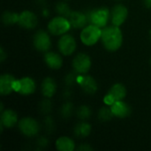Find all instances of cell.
I'll return each instance as SVG.
<instances>
[{
  "label": "cell",
  "instance_id": "6da1fadb",
  "mask_svg": "<svg viewBox=\"0 0 151 151\" xmlns=\"http://www.w3.org/2000/svg\"><path fill=\"white\" fill-rule=\"evenodd\" d=\"M101 40L104 47L109 51L118 50L123 42V35L119 28L117 26H111L104 27L102 30Z\"/></svg>",
  "mask_w": 151,
  "mask_h": 151
},
{
  "label": "cell",
  "instance_id": "7a4b0ae2",
  "mask_svg": "<svg viewBox=\"0 0 151 151\" xmlns=\"http://www.w3.org/2000/svg\"><path fill=\"white\" fill-rule=\"evenodd\" d=\"M88 21L90 24L96 25L99 27H104L111 17V13L106 7H100L92 9L87 13Z\"/></svg>",
  "mask_w": 151,
  "mask_h": 151
},
{
  "label": "cell",
  "instance_id": "3957f363",
  "mask_svg": "<svg viewBox=\"0 0 151 151\" xmlns=\"http://www.w3.org/2000/svg\"><path fill=\"white\" fill-rule=\"evenodd\" d=\"M100 28L101 27L93 24H90L84 27L81 33V42L87 46H92L96 44L99 41V39H101L102 30Z\"/></svg>",
  "mask_w": 151,
  "mask_h": 151
},
{
  "label": "cell",
  "instance_id": "277c9868",
  "mask_svg": "<svg viewBox=\"0 0 151 151\" xmlns=\"http://www.w3.org/2000/svg\"><path fill=\"white\" fill-rule=\"evenodd\" d=\"M72 25L69 19L60 15L53 18L48 24V29L50 33L54 35H65L67 31H69Z\"/></svg>",
  "mask_w": 151,
  "mask_h": 151
},
{
  "label": "cell",
  "instance_id": "5b68a950",
  "mask_svg": "<svg viewBox=\"0 0 151 151\" xmlns=\"http://www.w3.org/2000/svg\"><path fill=\"white\" fill-rule=\"evenodd\" d=\"M126 95H127V89L125 86L123 84L117 83L111 88L109 93L104 96V101L107 105L111 106L116 101L123 100L126 97Z\"/></svg>",
  "mask_w": 151,
  "mask_h": 151
},
{
  "label": "cell",
  "instance_id": "8992f818",
  "mask_svg": "<svg viewBox=\"0 0 151 151\" xmlns=\"http://www.w3.org/2000/svg\"><path fill=\"white\" fill-rule=\"evenodd\" d=\"M19 128L20 132L27 137H32L36 135L40 130V127L37 121L28 117L23 118L19 121Z\"/></svg>",
  "mask_w": 151,
  "mask_h": 151
},
{
  "label": "cell",
  "instance_id": "52a82bcc",
  "mask_svg": "<svg viewBox=\"0 0 151 151\" xmlns=\"http://www.w3.org/2000/svg\"><path fill=\"white\" fill-rule=\"evenodd\" d=\"M91 66V59L85 53H79L73 60V70L78 74L87 73Z\"/></svg>",
  "mask_w": 151,
  "mask_h": 151
},
{
  "label": "cell",
  "instance_id": "ba28073f",
  "mask_svg": "<svg viewBox=\"0 0 151 151\" xmlns=\"http://www.w3.org/2000/svg\"><path fill=\"white\" fill-rule=\"evenodd\" d=\"M35 83L33 79L29 77H24L14 83V91L23 96H28L35 92Z\"/></svg>",
  "mask_w": 151,
  "mask_h": 151
},
{
  "label": "cell",
  "instance_id": "9c48e42d",
  "mask_svg": "<svg viewBox=\"0 0 151 151\" xmlns=\"http://www.w3.org/2000/svg\"><path fill=\"white\" fill-rule=\"evenodd\" d=\"M34 46L39 51H48L51 46V41L47 32L39 30L35 33L33 39Z\"/></svg>",
  "mask_w": 151,
  "mask_h": 151
},
{
  "label": "cell",
  "instance_id": "30bf717a",
  "mask_svg": "<svg viewBox=\"0 0 151 151\" xmlns=\"http://www.w3.org/2000/svg\"><path fill=\"white\" fill-rule=\"evenodd\" d=\"M76 49V41L71 35H62L58 41V50L65 56L72 55Z\"/></svg>",
  "mask_w": 151,
  "mask_h": 151
},
{
  "label": "cell",
  "instance_id": "8fae6325",
  "mask_svg": "<svg viewBox=\"0 0 151 151\" xmlns=\"http://www.w3.org/2000/svg\"><path fill=\"white\" fill-rule=\"evenodd\" d=\"M128 10L123 4H117L115 5L111 12V22L114 26L120 27L127 19Z\"/></svg>",
  "mask_w": 151,
  "mask_h": 151
},
{
  "label": "cell",
  "instance_id": "7c38bea8",
  "mask_svg": "<svg viewBox=\"0 0 151 151\" xmlns=\"http://www.w3.org/2000/svg\"><path fill=\"white\" fill-rule=\"evenodd\" d=\"M37 17L36 15L30 11H24L19 13L18 24L27 29H33L37 25Z\"/></svg>",
  "mask_w": 151,
  "mask_h": 151
},
{
  "label": "cell",
  "instance_id": "4fadbf2b",
  "mask_svg": "<svg viewBox=\"0 0 151 151\" xmlns=\"http://www.w3.org/2000/svg\"><path fill=\"white\" fill-rule=\"evenodd\" d=\"M78 82L81 89L87 93V94H95L97 90V83L96 80L89 76V75H85L83 76L82 74L78 76Z\"/></svg>",
  "mask_w": 151,
  "mask_h": 151
},
{
  "label": "cell",
  "instance_id": "5bb4252c",
  "mask_svg": "<svg viewBox=\"0 0 151 151\" xmlns=\"http://www.w3.org/2000/svg\"><path fill=\"white\" fill-rule=\"evenodd\" d=\"M15 78L9 73H4L0 77V93L3 96L9 95L14 90Z\"/></svg>",
  "mask_w": 151,
  "mask_h": 151
},
{
  "label": "cell",
  "instance_id": "9a60e30c",
  "mask_svg": "<svg viewBox=\"0 0 151 151\" xmlns=\"http://www.w3.org/2000/svg\"><path fill=\"white\" fill-rule=\"evenodd\" d=\"M110 107L111 109L113 116L117 118H120V119L127 118L131 113V108L129 107L127 104H126L122 100L116 101Z\"/></svg>",
  "mask_w": 151,
  "mask_h": 151
},
{
  "label": "cell",
  "instance_id": "2e32d148",
  "mask_svg": "<svg viewBox=\"0 0 151 151\" xmlns=\"http://www.w3.org/2000/svg\"><path fill=\"white\" fill-rule=\"evenodd\" d=\"M17 121H18V117L14 111L7 109L1 111V119H0L1 127L11 128L17 123Z\"/></svg>",
  "mask_w": 151,
  "mask_h": 151
},
{
  "label": "cell",
  "instance_id": "e0dca14e",
  "mask_svg": "<svg viewBox=\"0 0 151 151\" xmlns=\"http://www.w3.org/2000/svg\"><path fill=\"white\" fill-rule=\"evenodd\" d=\"M68 19L72 27L74 28H82L87 23H88L87 14L81 12H72Z\"/></svg>",
  "mask_w": 151,
  "mask_h": 151
},
{
  "label": "cell",
  "instance_id": "ac0fdd59",
  "mask_svg": "<svg viewBox=\"0 0 151 151\" xmlns=\"http://www.w3.org/2000/svg\"><path fill=\"white\" fill-rule=\"evenodd\" d=\"M44 61L51 69H59L63 65L62 58L55 52H46L44 55Z\"/></svg>",
  "mask_w": 151,
  "mask_h": 151
},
{
  "label": "cell",
  "instance_id": "d6986e66",
  "mask_svg": "<svg viewBox=\"0 0 151 151\" xmlns=\"http://www.w3.org/2000/svg\"><path fill=\"white\" fill-rule=\"evenodd\" d=\"M57 90V84L52 78H46L42 83V93L45 97H51L55 95Z\"/></svg>",
  "mask_w": 151,
  "mask_h": 151
},
{
  "label": "cell",
  "instance_id": "ffe728a7",
  "mask_svg": "<svg viewBox=\"0 0 151 151\" xmlns=\"http://www.w3.org/2000/svg\"><path fill=\"white\" fill-rule=\"evenodd\" d=\"M56 148L59 151H73L75 148V144L71 138L63 136L57 140Z\"/></svg>",
  "mask_w": 151,
  "mask_h": 151
},
{
  "label": "cell",
  "instance_id": "44dd1931",
  "mask_svg": "<svg viewBox=\"0 0 151 151\" xmlns=\"http://www.w3.org/2000/svg\"><path fill=\"white\" fill-rule=\"evenodd\" d=\"M91 133V126L85 122H81L77 124L74 127V134L77 137H87Z\"/></svg>",
  "mask_w": 151,
  "mask_h": 151
},
{
  "label": "cell",
  "instance_id": "7402d4cb",
  "mask_svg": "<svg viewBox=\"0 0 151 151\" xmlns=\"http://www.w3.org/2000/svg\"><path fill=\"white\" fill-rule=\"evenodd\" d=\"M19 14H17L15 12H4L2 15V20L3 23L6 26H12L15 23H18L19 21Z\"/></svg>",
  "mask_w": 151,
  "mask_h": 151
},
{
  "label": "cell",
  "instance_id": "603a6c76",
  "mask_svg": "<svg viewBox=\"0 0 151 151\" xmlns=\"http://www.w3.org/2000/svg\"><path fill=\"white\" fill-rule=\"evenodd\" d=\"M56 11L58 12V13L60 16L65 17L68 19V17L70 16L72 11L69 7V5L64 2H59L57 5H56Z\"/></svg>",
  "mask_w": 151,
  "mask_h": 151
},
{
  "label": "cell",
  "instance_id": "cb8c5ba5",
  "mask_svg": "<svg viewBox=\"0 0 151 151\" xmlns=\"http://www.w3.org/2000/svg\"><path fill=\"white\" fill-rule=\"evenodd\" d=\"M91 114H92V111L87 105H82V106L79 107L78 110H77V116H78V118L81 119H83V120L89 119Z\"/></svg>",
  "mask_w": 151,
  "mask_h": 151
},
{
  "label": "cell",
  "instance_id": "d4e9b609",
  "mask_svg": "<svg viewBox=\"0 0 151 151\" xmlns=\"http://www.w3.org/2000/svg\"><path fill=\"white\" fill-rule=\"evenodd\" d=\"M113 117V113L111 111V107H103L100 109L98 112V118L102 121H108Z\"/></svg>",
  "mask_w": 151,
  "mask_h": 151
},
{
  "label": "cell",
  "instance_id": "484cf974",
  "mask_svg": "<svg viewBox=\"0 0 151 151\" xmlns=\"http://www.w3.org/2000/svg\"><path fill=\"white\" fill-rule=\"evenodd\" d=\"M73 111V106L70 102H67L63 104L60 110V114L64 119H68L72 116Z\"/></svg>",
  "mask_w": 151,
  "mask_h": 151
},
{
  "label": "cell",
  "instance_id": "4316f807",
  "mask_svg": "<svg viewBox=\"0 0 151 151\" xmlns=\"http://www.w3.org/2000/svg\"><path fill=\"white\" fill-rule=\"evenodd\" d=\"M78 76L79 75H77V73L75 71L73 73H70L69 74H67L66 77H65V83H66V85H68V86L73 85L78 80Z\"/></svg>",
  "mask_w": 151,
  "mask_h": 151
},
{
  "label": "cell",
  "instance_id": "83f0119b",
  "mask_svg": "<svg viewBox=\"0 0 151 151\" xmlns=\"http://www.w3.org/2000/svg\"><path fill=\"white\" fill-rule=\"evenodd\" d=\"M40 110L43 112V113H48L51 110V104L50 101L48 100H43L42 101V103L40 104Z\"/></svg>",
  "mask_w": 151,
  "mask_h": 151
},
{
  "label": "cell",
  "instance_id": "f1b7e54d",
  "mask_svg": "<svg viewBox=\"0 0 151 151\" xmlns=\"http://www.w3.org/2000/svg\"><path fill=\"white\" fill-rule=\"evenodd\" d=\"M45 127H46L47 131H49V132L53 130V128H54V121L50 117L46 118V119H45Z\"/></svg>",
  "mask_w": 151,
  "mask_h": 151
},
{
  "label": "cell",
  "instance_id": "f546056e",
  "mask_svg": "<svg viewBox=\"0 0 151 151\" xmlns=\"http://www.w3.org/2000/svg\"><path fill=\"white\" fill-rule=\"evenodd\" d=\"M38 145L41 146V147H46L47 144H48V140L44 137H41L39 140H38Z\"/></svg>",
  "mask_w": 151,
  "mask_h": 151
},
{
  "label": "cell",
  "instance_id": "4dcf8cb0",
  "mask_svg": "<svg viewBox=\"0 0 151 151\" xmlns=\"http://www.w3.org/2000/svg\"><path fill=\"white\" fill-rule=\"evenodd\" d=\"M78 150H82V151L92 150H93V148H92V147H90L88 144H82V145H81V146L78 148Z\"/></svg>",
  "mask_w": 151,
  "mask_h": 151
},
{
  "label": "cell",
  "instance_id": "1f68e13d",
  "mask_svg": "<svg viewBox=\"0 0 151 151\" xmlns=\"http://www.w3.org/2000/svg\"><path fill=\"white\" fill-rule=\"evenodd\" d=\"M0 59H1V62H3L4 59H5V58H6V55H5V53H4V49L3 48H1L0 49Z\"/></svg>",
  "mask_w": 151,
  "mask_h": 151
},
{
  "label": "cell",
  "instance_id": "d6a6232c",
  "mask_svg": "<svg viewBox=\"0 0 151 151\" xmlns=\"http://www.w3.org/2000/svg\"><path fill=\"white\" fill-rule=\"evenodd\" d=\"M143 1H144V4H145L146 7L151 9V0H143Z\"/></svg>",
  "mask_w": 151,
  "mask_h": 151
},
{
  "label": "cell",
  "instance_id": "836d02e7",
  "mask_svg": "<svg viewBox=\"0 0 151 151\" xmlns=\"http://www.w3.org/2000/svg\"><path fill=\"white\" fill-rule=\"evenodd\" d=\"M64 94H65V97H70L71 96V92L70 91H65Z\"/></svg>",
  "mask_w": 151,
  "mask_h": 151
},
{
  "label": "cell",
  "instance_id": "e575fe53",
  "mask_svg": "<svg viewBox=\"0 0 151 151\" xmlns=\"http://www.w3.org/2000/svg\"><path fill=\"white\" fill-rule=\"evenodd\" d=\"M150 38H151V30H150Z\"/></svg>",
  "mask_w": 151,
  "mask_h": 151
}]
</instances>
